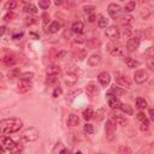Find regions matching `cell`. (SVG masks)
Wrapping results in <instances>:
<instances>
[{"label":"cell","mask_w":154,"mask_h":154,"mask_svg":"<svg viewBox=\"0 0 154 154\" xmlns=\"http://www.w3.org/2000/svg\"><path fill=\"white\" fill-rule=\"evenodd\" d=\"M0 154H12V150L8 149V148L1 147V149H0Z\"/></svg>","instance_id":"48"},{"label":"cell","mask_w":154,"mask_h":154,"mask_svg":"<svg viewBox=\"0 0 154 154\" xmlns=\"http://www.w3.org/2000/svg\"><path fill=\"white\" fill-rule=\"evenodd\" d=\"M97 25L100 28H106L108 25V19L105 18L103 16H99V19H97Z\"/></svg>","instance_id":"32"},{"label":"cell","mask_w":154,"mask_h":154,"mask_svg":"<svg viewBox=\"0 0 154 154\" xmlns=\"http://www.w3.org/2000/svg\"><path fill=\"white\" fill-rule=\"evenodd\" d=\"M59 29H60V24H59L57 20H54V22L51 23V25H49V28H48V31L52 32V34H54V32H58Z\"/></svg>","instance_id":"28"},{"label":"cell","mask_w":154,"mask_h":154,"mask_svg":"<svg viewBox=\"0 0 154 154\" xmlns=\"http://www.w3.org/2000/svg\"><path fill=\"white\" fill-rule=\"evenodd\" d=\"M32 88V84L30 81H25V79H20L18 83V90L20 93H26Z\"/></svg>","instance_id":"13"},{"label":"cell","mask_w":154,"mask_h":154,"mask_svg":"<svg viewBox=\"0 0 154 154\" xmlns=\"http://www.w3.org/2000/svg\"><path fill=\"white\" fill-rule=\"evenodd\" d=\"M148 77H149V75H148V72L146 70H137L134 73V81L136 83H138V84H142V83L147 82Z\"/></svg>","instance_id":"7"},{"label":"cell","mask_w":154,"mask_h":154,"mask_svg":"<svg viewBox=\"0 0 154 154\" xmlns=\"http://www.w3.org/2000/svg\"><path fill=\"white\" fill-rule=\"evenodd\" d=\"M116 83L122 85V87H125V88H131V82L129 79L128 76L120 73V72H116Z\"/></svg>","instance_id":"6"},{"label":"cell","mask_w":154,"mask_h":154,"mask_svg":"<svg viewBox=\"0 0 154 154\" xmlns=\"http://www.w3.org/2000/svg\"><path fill=\"white\" fill-rule=\"evenodd\" d=\"M81 89H78V90H75V91H71L70 94H69V100H73L75 99V96H77L78 94H81Z\"/></svg>","instance_id":"44"},{"label":"cell","mask_w":154,"mask_h":154,"mask_svg":"<svg viewBox=\"0 0 154 154\" xmlns=\"http://www.w3.org/2000/svg\"><path fill=\"white\" fill-rule=\"evenodd\" d=\"M13 17H14V14L10 11V12H7V13L4 16V19H5V20H11V18H13Z\"/></svg>","instance_id":"49"},{"label":"cell","mask_w":154,"mask_h":154,"mask_svg":"<svg viewBox=\"0 0 154 154\" xmlns=\"http://www.w3.org/2000/svg\"><path fill=\"white\" fill-rule=\"evenodd\" d=\"M83 129H84V131H85L87 134H93V132H94V126H93L91 124H85Z\"/></svg>","instance_id":"42"},{"label":"cell","mask_w":154,"mask_h":154,"mask_svg":"<svg viewBox=\"0 0 154 154\" xmlns=\"http://www.w3.org/2000/svg\"><path fill=\"white\" fill-rule=\"evenodd\" d=\"M146 55H148V58H154V45L146 49Z\"/></svg>","instance_id":"41"},{"label":"cell","mask_w":154,"mask_h":154,"mask_svg":"<svg viewBox=\"0 0 154 154\" xmlns=\"http://www.w3.org/2000/svg\"><path fill=\"white\" fill-rule=\"evenodd\" d=\"M97 79H99V82L101 83V85L106 87V85H108V84H109V81H111V76H109V73H108V72L103 71V72L99 73V76H97Z\"/></svg>","instance_id":"15"},{"label":"cell","mask_w":154,"mask_h":154,"mask_svg":"<svg viewBox=\"0 0 154 154\" xmlns=\"http://www.w3.org/2000/svg\"><path fill=\"white\" fill-rule=\"evenodd\" d=\"M12 37H13L14 40H18V38H20V37H23V32H19V34H14Z\"/></svg>","instance_id":"54"},{"label":"cell","mask_w":154,"mask_h":154,"mask_svg":"<svg viewBox=\"0 0 154 154\" xmlns=\"http://www.w3.org/2000/svg\"><path fill=\"white\" fill-rule=\"evenodd\" d=\"M23 11H24V12H26V13H36V12H37V7H36L34 4L28 2V4H25V5H24Z\"/></svg>","instance_id":"24"},{"label":"cell","mask_w":154,"mask_h":154,"mask_svg":"<svg viewBox=\"0 0 154 154\" xmlns=\"http://www.w3.org/2000/svg\"><path fill=\"white\" fill-rule=\"evenodd\" d=\"M18 76H19V67H13L12 70H10V72H8L10 78H14V77H18Z\"/></svg>","instance_id":"36"},{"label":"cell","mask_w":154,"mask_h":154,"mask_svg":"<svg viewBox=\"0 0 154 154\" xmlns=\"http://www.w3.org/2000/svg\"><path fill=\"white\" fill-rule=\"evenodd\" d=\"M65 55H66V52H65V51H61V52H59V53H58V55H57V57H58L59 59H63Z\"/></svg>","instance_id":"52"},{"label":"cell","mask_w":154,"mask_h":154,"mask_svg":"<svg viewBox=\"0 0 154 154\" xmlns=\"http://www.w3.org/2000/svg\"><path fill=\"white\" fill-rule=\"evenodd\" d=\"M147 65L154 71V58H147Z\"/></svg>","instance_id":"46"},{"label":"cell","mask_w":154,"mask_h":154,"mask_svg":"<svg viewBox=\"0 0 154 154\" xmlns=\"http://www.w3.org/2000/svg\"><path fill=\"white\" fill-rule=\"evenodd\" d=\"M102 61V57L100 54H93L88 58V65L89 66H93V67H96L101 64Z\"/></svg>","instance_id":"12"},{"label":"cell","mask_w":154,"mask_h":154,"mask_svg":"<svg viewBox=\"0 0 154 154\" xmlns=\"http://www.w3.org/2000/svg\"><path fill=\"white\" fill-rule=\"evenodd\" d=\"M75 154H82V153H81V152H77V153H75Z\"/></svg>","instance_id":"59"},{"label":"cell","mask_w":154,"mask_h":154,"mask_svg":"<svg viewBox=\"0 0 154 154\" xmlns=\"http://www.w3.org/2000/svg\"><path fill=\"white\" fill-rule=\"evenodd\" d=\"M109 53L114 57H123L124 55V48L120 45H116V46H112V48H109Z\"/></svg>","instance_id":"18"},{"label":"cell","mask_w":154,"mask_h":154,"mask_svg":"<svg viewBox=\"0 0 154 154\" xmlns=\"http://www.w3.org/2000/svg\"><path fill=\"white\" fill-rule=\"evenodd\" d=\"M49 5H51L49 0H38V7H41L42 10L48 8V7H49Z\"/></svg>","instance_id":"38"},{"label":"cell","mask_w":154,"mask_h":154,"mask_svg":"<svg viewBox=\"0 0 154 154\" xmlns=\"http://www.w3.org/2000/svg\"><path fill=\"white\" fill-rule=\"evenodd\" d=\"M106 97H107L108 105H109L112 108H119V107H120L122 102H120V101L118 100V97H117V96H114L111 91H108V93L106 94Z\"/></svg>","instance_id":"10"},{"label":"cell","mask_w":154,"mask_h":154,"mask_svg":"<svg viewBox=\"0 0 154 154\" xmlns=\"http://www.w3.org/2000/svg\"><path fill=\"white\" fill-rule=\"evenodd\" d=\"M105 35H106L107 38H109V40H112V41L120 38L119 29H118L116 25H111V26L106 28V30H105Z\"/></svg>","instance_id":"4"},{"label":"cell","mask_w":154,"mask_h":154,"mask_svg":"<svg viewBox=\"0 0 154 154\" xmlns=\"http://www.w3.org/2000/svg\"><path fill=\"white\" fill-rule=\"evenodd\" d=\"M5 29H6V28H5V25H2V26L0 28V35H4V32H5Z\"/></svg>","instance_id":"56"},{"label":"cell","mask_w":154,"mask_h":154,"mask_svg":"<svg viewBox=\"0 0 154 154\" xmlns=\"http://www.w3.org/2000/svg\"><path fill=\"white\" fill-rule=\"evenodd\" d=\"M83 8H84V12H91L93 10H95L94 6H84Z\"/></svg>","instance_id":"50"},{"label":"cell","mask_w":154,"mask_h":154,"mask_svg":"<svg viewBox=\"0 0 154 154\" xmlns=\"http://www.w3.org/2000/svg\"><path fill=\"white\" fill-rule=\"evenodd\" d=\"M124 63L130 69H134V67H138L140 66V61L136 60V59H134V58H130V57H125L124 58Z\"/></svg>","instance_id":"22"},{"label":"cell","mask_w":154,"mask_h":154,"mask_svg":"<svg viewBox=\"0 0 154 154\" xmlns=\"http://www.w3.org/2000/svg\"><path fill=\"white\" fill-rule=\"evenodd\" d=\"M75 42L76 43H84L85 40H84V37H77V38H75Z\"/></svg>","instance_id":"51"},{"label":"cell","mask_w":154,"mask_h":154,"mask_svg":"<svg viewBox=\"0 0 154 154\" xmlns=\"http://www.w3.org/2000/svg\"><path fill=\"white\" fill-rule=\"evenodd\" d=\"M1 63L5 66H12L16 63V58L12 54H4L2 58H1Z\"/></svg>","instance_id":"17"},{"label":"cell","mask_w":154,"mask_h":154,"mask_svg":"<svg viewBox=\"0 0 154 154\" xmlns=\"http://www.w3.org/2000/svg\"><path fill=\"white\" fill-rule=\"evenodd\" d=\"M137 119L141 120V122H144V120H147V117H146V114H144L143 112H140V113L137 114Z\"/></svg>","instance_id":"47"},{"label":"cell","mask_w":154,"mask_h":154,"mask_svg":"<svg viewBox=\"0 0 154 154\" xmlns=\"http://www.w3.org/2000/svg\"><path fill=\"white\" fill-rule=\"evenodd\" d=\"M149 117H150L152 122H154V108H150L149 109Z\"/></svg>","instance_id":"53"},{"label":"cell","mask_w":154,"mask_h":154,"mask_svg":"<svg viewBox=\"0 0 154 154\" xmlns=\"http://www.w3.org/2000/svg\"><path fill=\"white\" fill-rule=\"evenodd\" d=\"M148 126H149V122H148V119L147 120H144V122H142V124H141V130L142 131H147L148 130Z\"/></svg>","instance_id":"45"},{"label":"cell","mask_w":154,"mask_h":154,"mask_svg":"<svg viewBox=\"0 0 154 154\" xmlns=\"http://www.w3.org/2000/svg\"><path fill=\"white\" fill-rule=\"evenodd\" d=\"M105 131H106V138L108 141H112L114 138V136H116V123L112 119L106 120Z\"/></svg>","instance_id":"3"},{"label":"cell","mask_w":154,"mask_h":154,"mask_svg":"<svg viewBox=\"0 0 154 154\" xmlns=\"http://www.w3.org/2000/svg\"><path fill=\"white\" fill-rule=\"evenodd\" d=\"M16 6H17V1H13V0H12V1H7V2L5 4V8H6V10H10V11L13 10Z\"/></svg>","instance_id":"39"},{"label":"cell","mask_w":154,"mask_h":154,"mask_svg":"<svg viewBox=\"0 0 154 154\" xmlns=\"http://www.w3.org/2000/svg\"><path fill=\"white\" fill-rule=\"evenodd\" d=\"M63 81H64V83H65L67 87H73V85L77 83L78 77H77V75H76L75 72L69 71V72H66V73L64 75Z\"/></svg>","instance_id":"5"},{"label":"cell","mask_w":154,"mask_h":154,"mask_svg":"<svg viewBox=\"0 0 154 154\" xmlns=\"http://www.w3.org/2000/svg\"><path fill=\"white\" fill-rule=\"evenodd\" d=\"M36 22H37V18H36V17H34V16H28V17L25 18V25H28V26H30V25L35 24Z\"/></svg>","instance_id":"35"},{"label":"cell","mask_w":154,"mask_h":154,"mask_svg":"<svg viewBox=\"0 0 154 154\" xmlns=\"http://www.w3.org/2000/svg\"><path fill=\"white\" fill-rule=\"evenodd\" d=\"M131 22H132V17L131 16H124V17L120 18V23H122L123 26L124 25H130Z\"/></svg>","instance_id":"34"},{"label":"cell","mask_w":154,"mask_h":154,"mask_svg":"<svg viewBox=\"0 0 154 154\" xmlns=\"http://www.w3.org/2000/svg\"><path fill=\"white\" fill-rule=\"evenodd\" d=\"M60 72H61V69H60L59 65H51L46 70L47 76H58Z\"/></svg>","instance_id":"19"},{"label":"cell","mask_w":154,"mask_h":154,"mask_svg":"<svg viewBox=\"0 0 154 154\" xmlns=\"http://www.w3.org/2000/svg\"><path fill=\"white\" fill-rule=\"evenodd\" d=\"M111 119L117 124V125H122V126H125L128 123H129V120L126 119V117L125 116H123V114H119V113H111Z\"/></svg>","instance_id":"9"},{"label":"cell","mask_w":154,"mask_h":154,"mask_svg":"<svg viewBox=\"0 0 154 154\" xmlns=\"http://www.w3.org/2000/svg\"><path fill=\"white\" fill-rule=\"evenodd\" d=\"M34 77V73L32 72H25L20 76V79H25V81H31V78Z\"/></svg>","instance_id":"40"},{"label":"cell","mask_w":154,"mask_h":154,"mask_svg":"<svg viewBox=\"0 0 154 154\" xmlns=\"http://www.w3.org/2000/svg\"><path fill=\"white\" fill-rule=\"evenodd\" d=\"M136 107L140 109H144L147 107V101L143 97H137L136 99Z\"/></svg>","instance_id":"30"},{"label":"cell","mask_w":154,"mask_h":154,"mask_svg":"<svg viewBox=\"0 0 154 154\" xmlns=\"http://www.w3.org/2000/svg\"><path fill=\"white\" fill-rule=\"evenodd\" d=\"M114 96H120V95H123L124 93H125V90L124 89H122V88H119V87H116V85H113L112 88H111V90H109Z\"/></svg>","instance_id":"29"},{"label":"cell","mask_w":154,"mask_h":154,"mask_svg":"<svg viewBox=\"0 0 154 154\" xmlns=\"http://www.w3.org/2000/svg\"><path fill=\"white\" fill-rule=\"evenodd\" d=\"M150 14H152V12H150V10L148 8V7H142L141 8V11H140V16L143 18V19H148L149 17H150Z\"/></svg>","instance_id":"27"},{"label":"cell","mask_w":154,"mask_h":154,"mask_svg":"<svg viewBox=\"0 0 154 154\" xmlns=\"http://www.w3.org/2000/svg\"><path fill=\"white\" fill-rule=\"evenodd\" d=\"M119 32H120L122 38H129L132 35V28H131V25H124L123 29L119 30Z\"/></svg>","instance_id":"21"},{"label":"cell","mask_w":154,"mask_h":154,"mask_svg":"<svg viewBox=\"0 0 154 154\" xmlns=\"http://www.w3.org/2000/svg\"><path fill=\"white\" fill-rule=\"evenodd\" d=\"M61 93H63L61 88H60V87H57V88L53 90V97H58V96H60Z\"/></svg>","instance_id":"43"},{"label":"cell","mask_w":154,"mask_h":154,"mask_svg":"<svg viewBox=\"0 0 154 154\" xmlns=\"http://www.w3.org/2000/svg\"><path fill=\"white\" fill-rule=\"evenodd\" d=\"M85 91H87V94L89 95V96H96L97 94H99V91H100V89H99V87L95 84V83H89V84H87V87H85Z\"/></svg>","instance_id":"14"},{"label":"cell","mask_w":154,"mask_h":154,"mask_svg":"<svg viewBox=\"0 0 154 154\" xmlns=\"http://www.w3.org/2000/svg\"><path fill=\"white\" fill-rule=\"evenodd\" d=\"M22 126H23V122L19 118H7L0 122V129L4 135L17 132L20 130Z\"/></svg>","instance_id":"1"},{"label":"cell","mask_w":154,"mask_h":154,"mask_svg":"<svg viewBox=\"0 0 154 154\" xmlns=\"http://www.w3.org/2000/svg\"><path fill=\"white\" fill-rule=\"evenodd\" d=\"M130 153H131V149L128 146H122V147H119L117 154H130Z\"/></svg>","instance_id":"37"},{"label":"cell","mask_w":154,"mask_h":154,"mask_svg":"<svg viewBox=\"0 0 154 154\" xmlns=\"http://www.w3.org/2000/svg\"><path fill=\"white\" fill-rule=\"evenodd\" d=\"M1 147H5V148H8V149H16L17 148V144L16 142L10 138V137H2L1 138Z\"/></svg>","instance_id":"16"},{"label":"cell","mask_w":154,"mask_h":154,"mask_svg":"<svg viewBox=\"0 0 154 154\" xmlns=\"http://www.w3.org/2000/svg\"><path fill=\"white\" fill-rule=\"evenodd\" d=\"M95 19H96V17H95L94 14H90V16L88 17V22H90V23H93Z\"/></svg>","instance_id":"55"},{"label":"cell","mask_w":154,"mask_h":154,"mask_svg":"<svg viewBox=\"0 0 154 154\" xmlns=\"http://www.w3.org/2000/svg\"><path fill=\"white\" fill-rule=\"evenodd\" d=\"M54 4H55V5H60V4H61V1H58V0H57V1H54Z\"/></svg>","instance_id":"58"},{"label":"cell","mask_w":154,"mask_h":154,"mask_svg":"<svg viewBox=\"0 0 154 154\" xmlns=\"http://www.w3.org/2000/svg\"><path fill=\"white\" fill-rule=\"evenodd\" d=\"M73 57H75V59H77V60H83V59L87 57V51H85V49H81V51H78L77 53H75Z\"/></svg>","instance_id":"33"},{"label":"cell","mask_w":154,"mask_h":154,"mask_svg":"<svg viewBox=\"0 0 154 154\" xmlns=\"http://www.w3.org/2000/svg\"><path fill=\"white\" fill-rule=\"evenodd\" d=\"M20 137L25 142H34V141H36L38 138V130L36 128H34V126H30V128L25 129L22 132Z\"/></svg>","instance_id":"2"},{"label":"cell","mask_w":154,"mask_h":154,"mask_svg":"<svg viewBox=\"0 0 154 154\" xmlns=\"http://www.w3.org/2000/svg\"><path fill=\"white\" fill-rule=\"evenodd\" d=\"M71 30L75 34H82L83 30H84V24L82 22H75L72 24V26H71Z\"/></svg>","instance_id":"23"},{"label":"cell","mask_w":154,"mask_h":154,"mask_svg":"<svg viewBox=\"0 0 154 154\" xmlns=\"http://www.w3.org/2000/svg\"><path fill=\"white\" fill-rule=\"evenodd\" d=\"M107 11H108V14H109L113 19H116V18H118V16L120 14V12H122V7H120L118 4L112 2V4L108 5Z\"/></svg>","instance_id":"8"},{"label":"cell","mask_w":154,"mask_h":154,"mask_svg":"<svg viewBox=\"0 0 154 154\" xmlns=\"http://www.w3.org/2000/svg\"><path fill=\"white\" fill-rule=\"evenodd\" d=\"M94 116H95V113H94V109H91V108H87V109L83 111V118H84L85 120L93 119Z\"/></svg>","instance_id":"26"},{"label":"cell","mask_w":154,"mask_h":154,"mask_svg":"<svg viewBox=\"0 0 154 154\" xmlns=\"http://www.w3.org/2000/svg\"><path fill=\"white\" fill-rule=\"evenodd\" d=\"M136 8V2L135 1H128L125 5H124V11L125 12H131Z\"/></svg>","instance_id":"31"},{"label":"cell","mask_w":154,"mask_h":154,"mask_svg":"<svg viewBox=\"0 0 154 154\" xmlns=\"http://www.w3.org/2000/svg\"><path fill=\"white\" fill-rule=\"evenodd\" d=\"M125 114H128V116H131V114H134V108L131 107V106H129V105H126V103H122L120 105V107H119Z\"/></svg>","instance_id":"25"},{"label":"cell","mask_w":154,"mask_h":154,"mask_svg":"<svg viewBox=\"0 0 154 154\" xmlns=\"http://www.w3.org/2000/svg\"><path fill=\"white\" fill-rule=\"evenodd\" d=\"M138 46H140V38L136 37V36L135 37H130L129 41H128V43H126V49L130 51V52H132V51L137 49Z\"/></svg>","instance_id":"11"},{"label":"cell","mask_w":154,"mask_h":154,"mask_svg":"<svg viewBox=\"0 0 154 154\" xmlns=\"http://www.w3.org/2000/svg\"><path fill=\"white\" fill-rule=\"evenodd\" d=\"M30 35H31L35 40H37V38H38V35H36V34H34V32H30Z\"/></svg>","instance_id":"57"},{"label":"cell","mask_w":154,"mask_h":154,"mask_svg":"<svg viewBox=\"0 0 154 154\" xmlns=\"http://www.w3.org/2000/svg\"><path fill=\"white\" fill-rule=\"evenodd\" d=\"M79 123V118L77 114L75 113H70L69 117H67V120H66V124L67 126H77Z\"/></svg>","instance_id":"20"}]
</instances>
